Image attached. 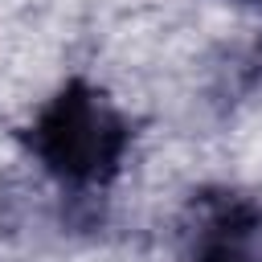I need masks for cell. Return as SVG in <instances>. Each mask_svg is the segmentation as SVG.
<instances>
[{
	"mask_svg": "<svg viewBox=\"0 0 262 262\" xmlns=\"http://www.w3.org/2000/svg\"><path fill=\"white\" fill-rule=\"evenodd\" d=\"M201 262H258V258H250L237 237H221V242H213V246L201 254Z\"/></svg>",
	"mask_w": 262,
	"mask_h": 262,
	"instance_id": "cell-2",
	"label": "cell"
},
{
	"mask_svg": "<svg viewBox=\"0 0 262 262\" xmlns=\"http://www.w3.org/2000/svg\"><path fill=\"white\" fill-rule=\"evenodd\" d=\"M254 4H262V0H254Z\"/></svg>",
	"mask_w": 262,
	"mask_h": 262,
	"instance_id": "cell-3",
	"label": "cell"
},
{
	"mask_svg": "<svg viewBox=\"0 0 262 262\" xmlns=\"http://www.w3.org/2000/svg\"><path fill=\"white\" fill-rule=\"evenodd\" d=\"M127 147L123 119L86 86H70L33 123V151L70 184H102Z\"/></svg>",
	"mask_w": 262,
	"mask_h": 262,
	"instance_id": "cell-1",
	"label": "cell"
}]
</instances>
